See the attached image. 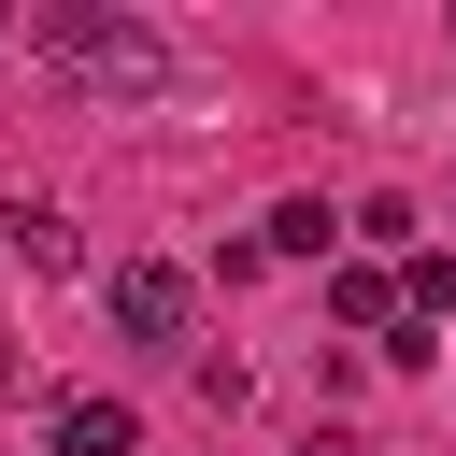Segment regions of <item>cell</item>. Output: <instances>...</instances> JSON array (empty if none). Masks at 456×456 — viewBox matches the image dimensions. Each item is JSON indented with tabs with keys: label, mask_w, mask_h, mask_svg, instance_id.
Segmentation results:
<instances>
[{
	"label": "cell",
	"mask_w": 456,
	"mask_h": 456,
	"mask_svg": "<svg viewBox=\"0 0 456 456\" xmlns=\"http://www.w3.org/2000/svg\"><path fill=\"white\" fill-rule=\"evenodd\" d=\"M43 57L86 71V86H128V100L171 86V43H157L142 14H100V0H57V14H43Z\"/></svg>",
	"instance_id": "6da1fadb"
},
{
	"label": "cell",
	"mask_w": 456,
	"mask_h": 456,
	"mask_svg": "<svg viewBox=\"0 0 456 456\" xmlns=\"http://www.w3.org/2000/svg\"><path fill=\"white\" fill-rule=\"evenodd\" d=\"M100 299H114V328H128V342H185V328H200V285H185L171 256H114V285H100Z\"/></svg>",
	"instance_id": "7a4b0ae2"
},
{
	"label": "cell",
	"mask_w": 456,
	"mask_h": 456,
	"mask_svg": "<svg viewBox=\"0 0 456 456\" xmlns=\"http://www.w3.org/2000/svg\"><path fill=\"white\" fill-rule=\"evenodd\" d=\"M57 456H142V428L114 399H57Z\"/></svg>",
	"instance_id": "3957f363"
},
{
	"label": "cell",
	"mask_w": 456,
	"mask_h": 456,
	"mask_svg": "<svg viewBox=\"0 0 456 456\" xmlns=\"http://www.w3.org/2000/svg\"><path fill=\"white\" fill-rule=\"evenodd\" d=\"M14 256H28V271H86V242H71L57 200H14Z\"/></svg>",
	"instance_id": "277c9868"
},
{
	"label": "cell",
	"mask_w": 456,
	"mask_h": 456,
	"mask_svg": "<svg viewBox=\"0 0 456 456\" xmlns=\"http://www.w3.org/2000/svg\"><path fill=\"white\" fill-rule=\"evenodd\" d=\"M256 242H271V256H342V214H328V200H285Z\"/></svg>",
	"instance_id": "5b68a950"
},
{
	"label": "cell",
	"mask_w": 456,
	"mask_h": 456,
	"mask_svg": "<svg viewBox=\"0 0 456 456\" xmlns=\"http://www.w3.org/2000/svg\"><path fill=\"white\" fill-rule=\"evenodd\" d=\"M299 456H356V442H342V428H328V442H299Z\"/></svg>",
	"instance_id": "8992f818"
},
{
	"label": "cell",
	"mask_w": 456,
	"mask_h": 456,
	"mask_svg": "<svg viewBox=\"0 0 456 456\" xmlns=\"http://www.w3.org/2000/svg\"><path fill=\"white\" fill-rule=\"evenodd\" d=\"M0 385H14V342H0Z\"/></svg>",
	"instance_id": "52a82bcc"
}]
</instances>
